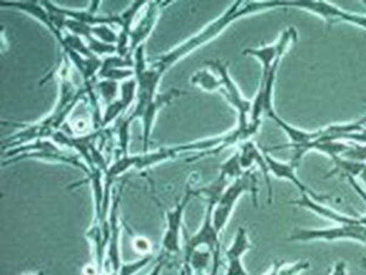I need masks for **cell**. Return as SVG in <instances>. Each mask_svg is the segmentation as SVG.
Returning a JSON list of instances; mask_svg holds the SVG:
<instances>
[{
    "label": "cell",
    "mask_w": 366,
    "mask_h": 275,
    "mask_svg": "<svg viewBox=\"0 0 366 275\" xmlns=\"http://www.w3.org/2000/svg\"><path fill=\"white\" fill-rule=\"evenodd\" d=\"M288 1H234L229 6L226 13L222 14L220 17H217L215 21L212 22L210 25L207 26L199 33L189 38L188 41L182 43L181 46L175 48L174 51H169L167 54H162V56L155 58L154 63L152 66L158 68L162 73L170 68L172 65H175L179 60L187 56L189 53L198 49L199 46H204L207 43L217 38L219 34L222 33L232 22L237 21L242 17L252 14L260 13L265 10L276 8H287Z\"/></svg>",
    "instance_id": "obj_1"
},
{
    "label": "cell",
    "mask_w": 366,
    "mask_h": 275,
    "mask_svg": "<svg viewBox=\"0 0 366 275\" xmlns=\"http://www.w3.org/2000/svg\"><path fill=\"white\" fill-rule=\"evenodd\" d=\"M258 192V180L252 170L244 171L241 177H238L237 180H232V183H229L212 213V224L217 233L220 234L222 230L225 229L226 224L231 218L238 199L244 192H250L253 196L254 204L258 206L257 204Z\"/></svg>",
    "instance_id": "obj_2"
},
{
    "label": "cell",
    "mask_w": 366,
    "mask_h": 275,
    "mask_svg": "<svg viewBox=\"0 0 366 275\" xmlns=\"http://www.w3.org/2000/svg\"><path fill=\"white\" fill-rule=\"evenodd\" d=\"M205 65L220 77L222 85H221L219 92L224 95L227 103L237 111V127H241V128L249 127L253 100H247V99L242 96L239 89H238L236 83L233 82L231 76H229L227 63H222L221 60L217 58V60H207Z\"/></svg>",
    "instance_id": "obj_3"
},
{
    "label": "cell",
    "mask_w": 366,
    "mask_h": 275,
    "mask_svg": "<svg viewBox=\"0 0 366 275\" xmlns=\"http://www.w3.org/2000/svg\"><path fill=\"white\" fill-rule=\"evenodd\" d=\"M288 242H335V240H355L366 245V227L358 224H338L327 229H297L288 237Z\"/></svg>",
    "instance_id": "obj_4"
},
{
    "label": "cell",
    "mask_w": 366,
    "mask_h": 275,
    "mask_svg": "<svg viewBox=\"0 0 366 275\" xmlns=\"http://www.w3.org/2000/svg\"><path fill=\"white\" fill-rule=\"evenodd\" d=\"M193 197H196L194 189L187 188L186 194L176 204L175 207L167 211V230L162 238V249L167 252V257H170V254H179L181 251L183 214Z\"/></svg>",
    "instance_id": "obj_5"
},
{
    "label": "cell",
    "mask_w": 366,
    "mask_h": 275,
    "mask_svg": "<svg viewBox=\"0 0 366 275\" xmlns=\"http://www.w3.org/2000/svg\"><path fill=\"white\" fill-rule=\"evenodd\" d=\"M186 93L179 90V89H170L165 93H158V95L155 96L154 100L147 105L144 109L142 110L141 113H138L137 115H129V117H126L125 120L122 121L125 122L126 125H131L132 122L136 121L137 118H139L143 125V135H142V140H143V152H148L149 150V142L150 135H152V128L154 125L155 117L158 115L159 110H162L165 105L170 104L171 101L179 98V96L184 95Z\"/></svg>",
    "instance_id": "obj_6"
},
{
    "label": "cell",
    "mask_w": 366,
    "mask_h": 275,
    "mask_svg": "<svg viewBox=\"0 0 366 275\" xmlns=\"http://www.w3.org/2000/svg\"><path fill=\"white\" fill-rule=\"evenodd\" d=\"M217 204V201H208L204 221L200 225V229L193 237L188 239L186 247H184V257L202 247H207L212 254L220 252L221 244L220 239H219L220 234L217 233L212 224V213H214Z\"/></svg>",
    "instance_id": "obj_7"
},
{
    "label": "cell",
    "mask_w": 366,
    "mask_h": 275,
    "mask_svg": "<svg viewBox=\"0 0 366 275\" xmlns=\"http://www.w3.org/2000/svg\"><path fill=\"white\" fill-rule=\"evenodd\" d=\"M298 39V32L295 27L285 29L281 37L277 42L271 44V46H262V48H249L243 51V55H252L254 58H258L262 66V75H267L270 71L271 67L274 61L286 54L288 48L297 42Z\"/></svg>",
    "instance_id": "obj_8"
},
{
    "label": "cell",
    "mask_w": 366,
    "mask_h": 275,
    "mask_svg": "<svg viewBox=\"0 0 366 275\" xmlns=\"http://www.w3.org/2000/svg\"><path fill=\"white\" fill-rule=\"evenodd\" d=\"M290 6L305 9L317 15H320L321 17H324L329 25L336 24V22H348L352 25L360 26L362 28H366L365 16L345 13V11H342L336 6L329 4V3H325V1H290Z\"/></svg>",
    "instance_id": "obj_9"
},
{
    "label": "cell",
    "mask_w": 366,
    "mask_h": 275,
    "mask_svg": "<svg viewBox=\"0 0 366 275\" xmlns=\"http://www.w3.org/2000/svg\"><path fill=\"white\" fill-rule=\"evenodd\" d=\"M171 1H148L146 10L142 15L141 20L134 28L131 29L129 34V43H131V54H134L139 46H143V42L149 37L152 31L157 25L162 8L170 4Z\"/></svg>",
    "instance_id": "obj_10"
},
{
    "label": "cell",
    "mask_w": 366,
    "mask_h": 275,
    "mask_svg": "<svg viewBox=\"0 0 366 275\" xmlns=\"http://www.w3.org/2000/svg\"><path fill=\"white\" fill-rule=\"evenodd\" d=\"M264 155L267 159V165H269V170L270 173L274 177H277L279 180H287L296 185L297 188L300 189V194H307L310 196L312 200L317 201L320 204H324L325 201L329 200V196L319 195L317 192H312V189H309L305 184L300 182V178L296 175V165L295 163L281 162L274 160L272 156L269 155V151L264 149Z\"/></svg>",
    "instance_id": "obj_11"
},
{
    "label": "cell",
    "mask_w": 366,
    "mask_h": 275,
    "mask_svg": "<svg viewBox=\"0 0 366 275\" xmlns=\"http://www.w3.org/2000/svg\"><path fill=\"white\" fill-rule=\"evenodd\" d=\"M239 161H241L242 167L244 171H249L250 168H253L254 165H258L260 167V171L264 175V180L267 183V196H269V204L272 202V187H271L270 170L267 165V159L264 151H260L258 146L255 145L253 140L242 142L239 145Z\"/></svg>",
    "instance_id": "obj_12"
},
{
    "label": "cell",
    "mask_w": 366,
    "mask_h": 275,
    "mask_svg": "<svg viewBox=\"0 0 366 275\" xmlns=\"http://www.w3.org/2000/svg\"><path fill=\"white\" fill-rule=\"evenodd\" d=\"M250 249H252V244H250L248 233L246 228L241 227L236 232L229 250L226 251V259H227L226 275H249L242 264V257Z\"/></svg>",
    "instance_id": "obj_13"
},
{
    "label": "cell",
    "mask_w": 366,
    "mask_h": 275,
    "mask_svg": "<svg viewBox=\"0 0 366 275\" xmlns=\"http://www.w3.org/2000/svg\"><path fill=\"white\" fill-rule=\"evenodd\" d=\"M288 204H295V206H298V207H302V209H309L312 212L317 213L321 217L327 218V219L336 222L337 224H358L365 225L366 227V217L355 218L341 214V213L336 212V211H333L330 207H326V206L320 204V202L312 200V197L307 195V194H302L300 199L290 201Z\"/></svg>",
    "instance_id": "obj_14"
},
{
    "label": "cell",
    "mask_w": 366,
    "mask_h": 275,
    "mask_svg": "<svg viewBox=\"0 0 366 275\" xmlns=\"http://www.w3.org/2000/svg\"><path fill=\"white\" fill-rule=\"evenodd\" d=\"M120 95V99H117V100L107 106L103 121H102V127H107L109 123H112L114 120H117V117L120 116L121 113H124L125 110L129 109L132 103L136 100V96H137V82H136V80L125 81L124 83L121 84Z\"/></svg>",
    "instance_id": "obj_15"
},
{
    "label": "cell",
    "mask_w": 366,
    "mask_h": 275,
    "mask_svg": "<svg viewBox=\"0 0 366 275\" xmlns=\"http://www.w3.org/2000/svg\"><path fill=\"white\" fill-rule=\"evenodd\" d=\"M119 202H120V192H117L113 202L110 224H109V259L113 264L114 274H117L120 269V249H119V239H120V227H119Z\"/></svg>",
    "instance_id": "obj_16"
},
{
    "label": "cell",
    "mask_w": 366,
    "mask_h": 275,
    "mask_svg": "<svg viewBox=\"0 0 366 275\" xmlns=\"http://www.w3.org/2000/svg\"><path fill=\"white\" fill-rule=\"evenodd\" d=\"M191 83L208 93L219 92L221 85H222L220 77L214 75L209 70H202V71L196 72L191 77Z\"/></svg>",
    "instance_id": "obj_17"
},
{
    "label": "cell",
    "mask_w": 366,
    "mask_h": 275,
    "mask_svg": "<svg viewBox=\"0 0 366 275\" xmlns=\"http://www.w3.org/2000/svg\"><path fill=\"white\" fill-rule=\"evenodd\" d=\"M332 160L335 161V170L327 177L335 175V173H340V175H343L345 178L347 177L355 178V177H360L362 172L364 171V168L366 166V163L352 161V160L348 159H342L340 156L333 157Z\"/></svg>",
    "instance_id": "obj_18"
},
{
    "label": "cell",
    "mask_w": 366,
    "mask_h": 275,
    "mask_svg": "<svg viewBox=\"0 0 366 275\" xmlns=\"http://www.w3.org/2000/svg\"><path fill=\"white\" fill-rule=\"evenodd\" d=\"M220 173L227 177L229 180H237L238 177H241L244 173V170H243L241 161H239V152L238 151H236L227 161L221 165Z\"/></svg>",
    "instance_id": "obj_19"
},
{
    "label": "cell",
    "mask_w": 366,
    "mask_h": 275,
    "mask_svg": "<svg viewBox=\"0 0 366 275\" xmlns=\"http://www.w3.org/2000/svg\"><path fill=\"white\" fill-rule=\"evenodd\" d=\"M96 90H98L102 98L104 99L107 104L110 105L114 101L117 100V94H119V83L115 81H100L94 84Z\"/></svg>",
    "instance_id": "obj_20"
},
{
    "label": "cell",
    "mask_w": 366,
    "mask_h": 275,
    "mask_svg": "<svg viewBox=\"0 0 366 275\" xmlns=\"http://www.w3.org/2000/svg\"><path fill=\"white\" fill-rule=\"evenodd\" d=\"M91 32L93 37L107 44L117 46L119 41V34L115 33L113 29L110 28V25L92 26Z\"/></svg>",
    "instance_id": "obj_21"
},
{
    "label": "cell",
    "mask_w": 366,
    "mask_h": 275,
    "mask_svg": "<svg viewBox=\"0 0 366 275\" xmlns=\"http://www.w3.org/2000/svg\"><path fill=\"white\" fill-rule=\"evenodd\" d=\"M152 261V256L147 254L143 259L137 262L127 263V264H121L120 269L117 271V275H134L141 271L142 268L146 267L147 264Z\"/></svg>",
    "instance_id": "obj_22"
},
{
    "label": "cell",
    "mask_w": 366,
    "mask_h": 275,
    "mask_svg": "<svg viewBox=\"0 0 366 275\" xmlns=\"http://www.w3.org/2000/svg\"><path fill=\"white\" fill-rule=\"evenodd\" d=\"M309 262H297L293 264L283 263L280 268L279 275H300L302 271L309 269Z\"/></svg>",
    "instance_id": "obj_23"
},
{
    "label": "cell",
    "mask_w": 366,
    "mask_h": 275,
    "mask_svg": "<svg viewBox=\"0 0 366 275\" xmlns=\"http://www.w3.org/2000/svg\"><path fill=\"white\" fill-rule=\"evenodd\" d=\"M134 250L137 251L138 254H150V242L144 238H136L134 240Z\"/></svg>",
    "instance_id": "obj_24"
},
{
    "label": "cell",
    "mask_w": 366,
    "mask_h": 275,
    "mask_svg": "<svg viewBox=\"0 0 366 275\" xmlns=\"http://www.w3.org/2000/svg\"><path fill=\"white\" fill-rule=\"evenodd\" d=\"M331 275H347V264L343 261L337 262L333 266L332 271Z\"/></svg>",
    "instance_id": "obj_25"
},
{
    "label": "cell",
    "mask_w": 366,
    "mask_h": 275,
    "mask_svg": "<svg viewBox=\"0 0 366 275\" xmlns=\"http://www.w3.org/2000/svg\"><path fill=\"white\" fill-rule=\"evenodd\" d=\"M167 257H160V259H159L158 263L155 264L154 269L150 271L149 274L148 275H162V268H164V266L167 264Z\"/></svg>",
    "instance_id": "obj_26"
},
{
    "label": "cell",
    "mask_w": 366,
    "mask_h": 275,
    "mask_svg": "<svg viewBox=\"0 0 366 275\" xmlns=\"http://www.w3.org/2000/svg\"><path fill=\"white\" fill-rule=\"evenodd\" d=\"M347 180H348V182L352 184V187L355 189V192H358L359 195L362 196V200H364V202L366 204V192L360 188V185L355 182L354 178H352V177H347Z\"/></svg>",
    "instance_id": "obj_27"
},
{
    "label": "cell",
    "mask_w": 366,
    "mask_h": 275,
    "mask_svg": "<svg viewBox=\"0 0 366 275\" xmlns=\"http://www.w3.org/2000/svg\"><path fill=\"white\" fill-rule=\"evenodd\" d=\"M283 263H285L283 261H274V262L271 264L270 269L264 275H279L280 268H281Z\"/></svg>",
    "instance_id": "obj_28"
},
{
    "label": "cell",
    "mask_w": 366,
    "mask_h": 275,
    "mask_svg": "<svg viewBox=\"0 0 366 275\" xmlns=\"http://www.w3.org/2000/svg\"><path fill=\"white\" fill-rule=\"evenodd\" d=\"M359 125H366V116L362 117V118H360L358 122H357Z\"/></svg>",
    "instance_id": "obj_29"
},
{
    "label": "cell",
    "mask_w": 366,
    "mask_h": 275,
    "mask_svg": "<svg viewBox=\"0 0 366 275\" xmlns=\"http://www.w3.org/2000/svg\"><path fill=\"white\" fill-rule=\"evenodd\" d=\"M360 178L364 180V183H365L366 185V166L365 168H364V171L362 172V175H360Z\"/></svg>",
    "instance_id": "obj_30"
}]
</instances>
